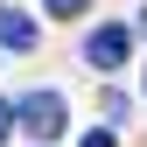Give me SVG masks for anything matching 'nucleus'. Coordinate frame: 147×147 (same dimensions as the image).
<instances>
[{"instance_id":"nucleus-1","label":"nucleus","mask_w":147,"mask_h":147,"mask_svg":"<svg viewBox=\"0 0 147 147\" xmlns=\"http://www.w3.org/2000/svg\"><path fill=\"white\" fill-rule=\"evenodd\" d=\"M14 112H21V133H28V140H56L63 126H70V119H63V98H56V91H28V98L14 105Z\"/></svg>"},{"instance_id":"nucleus-3","label":"nucleus","mask_w":147,"mask_h":147,"mask_svg":"<svg viewBox=\"0 0 147 147\" xmlns=\"http://www.w3.org/2000/svg\"><path fill=\"white\" fill-rule=\"evenodd\" d=\"M0 49H35V21L21 7H0Z\"/></svg>"},{"instance_id":"nucleus-4","label":"nucleus","mask_w":147,"mask_h":147,"mask_svg":"<svg viewBox=\"0 0 147 147\" xmlns=\"http://www.w3.org/2000/svg\"><path fill=\"white\" fill-rule=\"evenodd\" d=\"M42 7H49V14H63V21H70V14H84L91 0H42Z\"/></svg>"},{"instance_id":"nucleus-2","label":"nucleus","mask_w":147,"mask_h":147,"mask_svg":"<svg viewBox=\"0 0 147 147\" xmlns=\"http://www.w3.org/2000/svg\"><path fill=\"white\" fill-rule=\"evenodd\" d=\"M84 56H91V70H105V77H112V70L126 63V28H112V21H105V28L84 42Z\"/></svg>"},{"instance_id":"nucleus-5","label":"nucleus","mask_w":147,"mask_h":147,"mask_svg":"<svg viewBox=\"0 0 147 147\" xmlns=\"http://www.w3.org/2000/svg\"><path fill=\"white\" fill-rule=\"evenodd\" d=\"M7 126H21V112H7V105H0V140H7Z\"/></svg>"},{"instance_id":"nucleus-6","label":"nucleus","mask_w":147,"mask_h":147,"mask_svg":"<svg viewBox=\"0 0 147 147\" xmlns=\"http://www.w3.org/2000/svg\"><path fill=\"white\" fill-rule=\"evenodd\" d=\"M77 147H112V133H84V140H77Z\"/></svg>"}]
</instances>
